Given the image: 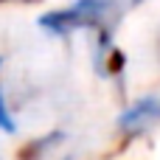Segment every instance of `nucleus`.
I'll return each mask as SVG.
<instances>
[{"label": "nucleus", "mask_w": 160, "mask_h": 160, "mask_svg": "<svg viewBox=\"0 0 160 160\" xmlns=\"http://www.w3.org/2000/svg\"><path fill=\"white\" fill-rule=\"evenodd\" d=\"M62 132H51V135H45V138H39V141H34V143H28L25 146V152H22V158L25 160H39L42 155H48L53 146H59L62 143Z\"/></svg>", "instance_id": "obj_3"}, {"label": "nucleus", "mask_w": 160, "mask_h": 160, "mask_svg": "<svg viewBox=\"0 0 160 160\" xmlns=\"http://www.w3.org/2000/svg\"><path fill=\"white\" fill-rule=\"evenodd\" d=\"M0 129H3L6 135H14V132H17V121H14V115H11L8 104H6L3 90H0Z\"/></svg>", "instance_id": "obj_4"}, {"label": "nucleus", "mask_w": 160, "mask_h": 160, "mask_svg": "<svg viewBox=\"0 0 160 160\" xmlns=\"http://www.w3.org/2000/svg\"><path fill=\"white\" fill-rule=\"evenodd\" d=\"M0 3H6V0H0Z\"/></svg>", "instance_id": "obj_5"}, {"label": "nucleus", "mask_w": 160, "mask_h": 160, "mask_svg": "<svg viewBox=\"0 0 160 160\" xmlns=\"http://www.w3.org/2000/svg\"><path fill=\"white\" fill-rule=\"evenodd\" d=\"M0 65H3V59H0Z\"/></svg>", "instance_id": "obj_6"}, {"label": "nucleus", "mask_w": 160, "mask_h": 160, "mask_svg": "<svg viewBox=\"0 0 160 160\" xmlns=\"http://www.w3.org/2000/svg\"><path fill=\"white\" fill-rule=\"evenodd\" d=\"M121 11H124V0H76L65 8L45 11L39 17V28H45L56 37H68L82 28L107 31L121 20Z\"/></svg>", "instance_id": "obj_1"}, {"label": "nucleus", "mask_w": 160, "mask_h": 160, "mask_svg": "<svg viewBox=\"0 0 160 160\" xmlns=\"http://www.w3.org/2000/svg\"><path fill=\"white\" fill-rule=\"evenodd\" d=\"M158 124H160V96H143L118 115V132L127 138L143 135L146 129H152Z\"/></svg>", "instance_id": "obj_2"}]
</instances>
